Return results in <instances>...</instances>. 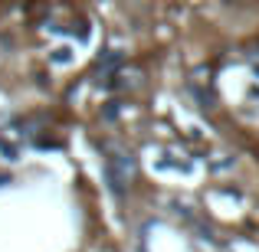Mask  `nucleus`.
Returning a JSON list of instances; mask_svg holds the SVG:
<instances>
[{"label": "nucleus", "instance_id": "f257e3e1", "mask_svg": "<svg viewBox=\"0 0 259 252\" xmlns=\"http://www.w3.org/2000/svg\"><path fill=\"white\" fill-rule=\"evenodd\" d=\"M105 174L115 193H125V187L135 180V158L128 151H112L105 158Z\"/></svg>", "mask_w": 259, "mask_h": 252}]
</instances>
